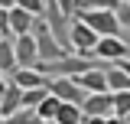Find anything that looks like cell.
<instances>
[{
  "mask_svg": "<svg viewBox=\"0 0 130 124\" xmlns=\"http://www.w3.org/2000/svg\"><path fill=\"white\" fill-rule=\"evenodd\" d=\"M29 36H32V43H36V56H39V62H55V59H62V56H68V49L59 46V43H55V36L49 33V26H46V20H42V16L32 23ZM39 62H36V65H39Z\"/></svg>",
  "mask_w": 130,
  "mask_h": 124,
  "instance_id": "obj_1",
  "label": "cell"
},
{
  "mask_svg": "<svg viewBox=\"0 0 130 124\" xmlns=\"http://www.w3.org/2000/svg\"><path fill=\"white\" fill-rule=\"evenodd\" d=\"M75 16H78L88 30H94L98 36H120V23H117L114 10H81Z\"/></svg>",
  "mask_w": 130,
  "mask_h": 124,
  "instance_id": "obj_2",
  "label": "cell"
},
{
  "mask_svg": "<svg viewBox=\"0 0 130 124\" xmlns=\"http://www.w3.org/2000/svg\"><path fill=\"white\" fill-rule=\"evenodd\" d=\"M91 59H104V62H120V59H130V46L120 39V36H98L94 49H91Z\"/></svg>",
  "mask_w": 130,
  "mask_h": 124,
  "instance_id": "obj_3",
  "label": "cell"
},
{
  "mask_svg": "<svg viewBox=\"0 0 130 124\" xmlns=\"http://www.w3.org/2000/svg\"><path fill=\"white\" fill-rule=\"evenodd\" d=\"M94 43H98V33L88 30L78 16H72V20H68V52H72V49H75V52L94 49Z\"/></svg>",
  "mask_w": 130,
  "mask_h": 124,
  "instance_id": "obj_4",
  "label": "cell"
},
{
  "mask_svg": "<svg viewBox=\"0 0 130 124\" xmlns=\"http://www.w3.org/2000/svg\"><path fill=\"white\" fill-rule=\"evenodd\" d=\"M46 88H49V95H55L65 105H81V101H85V92L78 88L75 78H49Z\"/></svg>",
  "mask_w": 130,
  "mask_h": 124,
  "instance_id": "obj_5",
  "label": "cell"
},
{
  "mask_svg": "<svg viewBox=\"0 0 130 124\" xmlns=\"http://www.w3.org/2000/svg\"><path fill=\"white\" fill-rule=\"evenodd\" d=\"M85 118H111L114 105H111V92H101V95H85V101L78 105Z\"/></svg>",
  "mask_w": 130,
  "mask_h": 124,
  "instance_id": "obj_6",
  "label": "cell"
},
{
  "mask_svg": "<svg viewBox=\"0 0 130 124\" xmlns=\"http://www.w3.org/2000/svg\"><path fill=\"white\" fill-rule=\"evenodd\" d=\"M13 56H16V69H36V43H32V36H13Z\"/></svg>",
  "mask_w": 130,
  "mask_h": 124,
  "instance_id": "obj_7",
  "label": "cell"
},
{
  "mask_svg": "<svg viewBox=\"0 0 130 124\" xmlns=\"http://www.w3.org/2000/svg\"><path fill=\"white\" fill-rule=\"evenodd\" d=\"M75 82H78V88H81L85 95H101V92H107V82H104V69H101V65H91L88 72L75 75Z\"/></svg>",
  "mask_w": 130,
  "mask_h": 124,
  "instance_id": "obj_8",
  "label": "cell"
},
{
  "mask_svg": "<svg viewBox=\"0 0 130 124\" xmlns=\"http://www.w3.org/2000/svg\"><path fill=\"white\" fill-rule=\"evenodd\" d=\"M10 82H13L20 92H26V88H46L49 78L39 72V69H13L10 72Z\"/></svg>",
  "mask_w": 130,
  "mask_h": 124,
  "instance_id": "obj_9",
  "label": "cell"
},
{
  "mask_svg": "<svg viewBox=\"0 0 130 124\" xmlns=\"http://www.w3.org/2000/svg\"><path fill=\"white\" fill-rule=\"evenodd\" d=\"M7 20H10V36H26L32 30V23H36V16H29L20 7H10L7 10Z\"/></svg>",
  "mask_w": 130,
  "mask_h": 124,
  "instance_id": "obj_10",
  "label": "cell"
},
{
  "mask_svg": "<svg viewBox=\"0 0 130 124\" xmlns=\"http://www.w3.org/2000/svg\"><path fill=\"white\" fill-rule=\"evenodd\" d=\"M20 98H23V92L10 82V85H7V92H3V98H0V118H10V114L20 111Z\"/></svg>",
  "mask_w": 130,
  "mask_h": 124,
  "instance_id": "obj_11",
  "label": "cell"
},
{
  "mask_svg": "<svg viewBox=\"0 0 130 124\" xmlns=\"http://www.w3.org/2000/svg\"><path fill=\"white\" fill-rule=\"evenodd\" d=\"M104 82H107V92H130V78L117 69V65H107L104 69Z\"/></svg>",
  "mask_w": 130,
  "mask_h": 124,
  "instance_id": "obj_12",
  "label": "cell"
},
{
  "mask_svg": "<svg viewBox=\"0 0 130 124\" xmlns=\"http://www.w3.org/2000/svg\"><path fill=\"white\" fill-rule=\"evenodd\" d=\"M16 69V56H13V36H0V75Z\"/></svg>",
  "mask_w": 130,
  "mask_h": 124,
  "instance_id": "obj_13",
  "label": "cell"
},
{
  "mask_svg": "<svg viewBox=\"0 0 130 124\" xmlns=\"http://www.w3.org/2000/svg\"><path fill=\"white\" fill-rule=\"evenodd\" d=\"M85 121V114H81L78 105H59V111H55V118H52V124H81Z\"/></svg>",
  "mask_w": 130,
  "mask_h": 124,
  "instance_id": "obj_14",
  "label": "cell"
},
{
  "mask_svg": "<svg viewBox=\"0 0 130 124\" xmlns=\"http://www.w3.org/2000/svg\"><path fill=\"white\" fill-rule=\"evenodd\" d=\"M59 105H62V101H59L55 95H46V98L39 101V108H32V111H36V118H39L42 124H49L52 118H55V111H59Z\"/></svg>",
  "mask_w": 130,
  "mask_h": 124,
  "instance_id": "obj_15",
  "label": "cell"
},
{
  "mask_svg": "<svg viewBox=\"0 0 130 124\" xmlns=\"http://www.w3.org/2000/svg\"><path fill=\"white\" fill-rule=\"evenodd\" d=\"M124 0H75V13L81 10H117Z\"/></svg>",
  "mask_w": 130,
  "mask_h": 124,
  "instance_id": "obj_16",
  "label": "cell"
},
{
  "mask_svg": "<svg viewBox=\"0 0 130 124\" xmlns=\"http://www.w3.org/2000/svg\"><path fill=\"white\" fill-rule=\"evenodd\" d=\"M49 95V88H26V92H23V98H20V108H39V101H42V98H46Z\"/></svg>",
  "mask_w": 130,
  "mask_h": 124,
  "instance_id": "obj_17",
  "label": "cell"
},
{
  "mask_svg": "<svg viewBox=\"0 0 130 124\" xmlns=\"http://www.w3.org/2000/svg\"><path fill=\"white\" fill-rule=\"evenodd\" d=\"M111 105H114V114L117 118H130V92H114Z\"/></svg>",
  "mask_w": 130,
  "mask_h": 124,
  "instance_id": "obj_18",
  "label": "cell"
},
{
  "mask_svg": "<svg viewBox=\"0 0 130 124\" xmlns=\"http://www.w3.org/2000/svg\"><path fill=\"white\" fill-rule=\"evenodd\" d=\"M0 124H42V121L36 118V111H29V108H20L16 114H10V118H0Z\"/></svg>",
  "mask_w": 130,
  "mask_h": 124,
  "instance_id": "obj_19",
  "label": "cell"
},
{
  "mask_svg": "<svg viewBox=\"0 0 130 124\" xmlns=\"http://www.w3.org/2000/svg\"><path fill=\"white\" fill-rule=\"evenodd\" d=\"M13 7H20V10H26L29 16H46V0H16Z\"/></svg>",
  "mask_w": 130,
  "mask_h": 124,
  "instance_id": "obj_20",
  "label": "cell"
},
{
  "mask_svg": "<svg viewBox=\"0 0 130 124\" xmlns=\"http://www.w3.org/2000/svg\"><path fill=\"white\" fill-rule=\"evenodd\" d=\"M114 16H117L120 30H130V3H120V7L114 10Z\"/></svg>",
  "mask_w": 130,
  "mask_h": 124,
  "instance_id": "obj_21",
  "label": "cell"
},
{
  "mask_svg": "<svg viewBox=\"0 0 130 124\" xmlns=\"http://www.w3.org/2000/svg\"><path fill=\"white\" fill-rule=\"evenodd\" d=\"M0 36H10V20H7V10H0Z\"/></svg>",
  "mask_w": 130,
  "mask_h": 124,
  "instance_id": "obj_22",
  "label": "cell"
},
{
  "mask_svg": "<svg viewBox=\"0 0 130 124\" xmlns=\"http://www.w3.org/2000/svg\"><path fill=\"white\" fill-rule=\"evenodd\" d=\"M117 69H120V72L130 78V59H120V62H117Z\"/></svg>",
  "mask_w": 130,
  "mask_h": 124,
  "instance_id": "obj_23",
  "label": "cell"
},
{
  "mask_svg": "<svg viewBox=\"0 0 130 124\" xmlns=\"http://www.w3.org/2000/svg\"><path fill=\"white\" fill-rule=\"evenodd\" d=\"M104 124H127L124 118H117V114H111V118H104Z\"/></svg>",
  "mask_w": 130,
  "mask_h": 124,
  "instance_id": "obj_24",
  "label": "cell"
},
{
  "mask_svg": "<svg viewBox=\"0 0 130 124\" xmlns=\"http://www.w3.org/2000/svg\"><path fill=\"white\" fill-rule=\"evenodd\" d=\"M7 85H10V78H3V75H0V98H3V92H7Z\"/></svg>",
  "mask_w": 130,
  "mask_h": 124,
  "instance_id": "obj_25",
  "label": "cell"
},
{
  "mask_svg": "<svg viewBox=\"0 0 130 124\" xmlns=\"http://www.w3.org/2000/svg\"><path fill=\"white\" fill-rule=\"evenodd\" d=\"M13 3H16V0H0V10H10Z\"/></svg>",
  "mask_w": 130,
  "mask_h": 124,
  "instance_id": "obj_26",
  "label": "cell"
},
{
  "mask_svg": "<svg viewBox=\"0 0 130 124\" xmlns=\"http://www.w3.org/2000/svg\"><path fill=\"white\" fill-rule=\"evenodd\" d=\"M124 121H127V124H130V118H124Z\"/></svg>",
  "mask_w": 130,
  "mask_h": 124,
  "instance_id": "obj_27",
  "label": "cell"
},
{
  "mask_svg": "<svg viewBox=\"0 0 130 124\" xmlns=\"http://www.w3.org/2000/svg\"><path fill=\"white\" fill-rule=\"evenodd\" d=\"M124 3H130V0H124Z\"/></svg>",
  "mask_w": 130,
  "mask_h": 124,
  "instance_id": "obj_28",
  "label": "cell"
},
{
  "mask_svg": "<svg viewBox=\"0 0 130 124\" xmlns=\"http://www.w3.org/2000/svg\"><path fill=\"white\" fill-rule=\"evenodd\" d=\"M81 124H85V121H81Z\"/></svg>",
  "mask_w": 130,
  "mask_h": 124,
  "instance_id": "obj_29",
  "label": "cell"
}]
</instances>
